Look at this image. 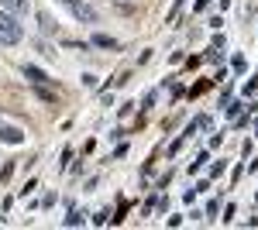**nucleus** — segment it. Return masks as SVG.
<instances>
[{"instance_id": "f257e3e1", "label": "nucleus", "mask_w": 258, "mask_h": 230, "mask_svg": "<svg viewBox=\"0 0 258 230\" xmlns=\"http://www.w3.org/2000/svg\"><path fill=\"white\" fill-rule=\"evenodd\" d=\"M21 38H24V28L18 24V18L0 11V45H18Z\"/></svg>"}, {"instance_id": "f03ea898", "label": "nucleus", "mask_w": 258, "mask_h": 230, "mask_svg": "<svg viewBox=\"0 0 258 230\" xmlns=\"http://www.w3.org/2000/svg\"><path fill=\"white\" fill-rule=\"evenodd\" d=\"M73 14H76V21H83V24H97V11L93 7H86V4H73Z\"/></svg>"}, {"instance_id": "7ed1b4c3", "label": "nucleus", "mask_w": 258, "mask_h": 230, "mask_svg": "<svg viewBox=\"0 0 258 230\" xmlns=\"http://www.w3.org/2000/svg\"><path fill=\"white\" fill-rule=\"evenodd\" d=\"M0 7L7 11V14H14V18H21V14H28V0H0Z\"/></svg>"}, {"instance_id": "20e7f679", "label": "nucleus", "mask_w": 258, "mask_h": 230, "mask_svg": "<svg viewBox=\"0 0 258 230\" xmlns=\"http://www.w3.org/2000/svg\"><path fill=\"white\" fill-rule=\"evenodd\" d=\"M24 79H28L31 86H45V83H48V76L41 72L38 65H24Z\"/></svg>"}, {"instance_id": "39448f33", "label": "nucleus", "mask_w": 258, "mask_h": 230, "mask_svg": "<svg viewBox=\"0 0 258 230\" xmlns=\"http://www.w3.org/2000/svg\"><path fill=\"white\" fill-rule=\"evenodd\" d=\"M0 137H4L7 144H21V141H24V131H21V127H4Z\"/></svg>"}, {"instance_id": "423d86ee", "label": "nucleus", "mask_w": 258, "mask_h": 230, "mask_svg": "<svg viewBox=\"0 0 258 230\" xmlns=\"http://www.w3.org/2000/svg\"><path fill=\"white\" fill-rule=\"evenodd\" d=\"M93 45H97V48H117V38H110V35H93Z\"/></svg>"}, {"instance_id": "0eeeda50", "label": "nucleus", "mask_w": 258, "mask_h": 230, "mask_svg": "<svg viewBox=\"0 0 258 230\" xmlns=\"http://www.w3.org/2000/svg\"><path fill=\"white\" fill-rule=\"evenodd\" d=\"M193 131H210V117H207V114H200L197 120L189 124V134H193Z\"/></svg>"}, {"instance_id": "6e6552de", "label": "nucleus", "mask_w": 258, "mask_h": 230, "mask_svg": "<svg viewBox=\"0 0 258 230\" xmlns=\"http://www.w3.org/2000/svg\"><path fill=\"white\" fill-rule=\"evenodd\" d=\"M38 24H41V31H45V35H52V31H55V21L48 18L45 11H38Z\"/></svg>"}, {"instance_id": "1a4fd4ad", "label": "nucleus", "mask_w": 258, "mask_h": 230, "mask_svg": "<svg viewBox=\"0 0 258 230\" xmlns=\"http://www.w3.org/2000/svg\"><path fill=\"white\" fill-rule=\"evenodd\" d=\"M80 223H83V213L73 206V210H69V216H66V227H80Z\"/></svg>"}, {"instance_id": "9d476101", "label": "nucleus", "mask_w": 258, "mask_h": 230, "mask_svg": "<svg viewBox=\"0 0 258 230\" xmlns=\"http://www.w3.org/2000/svg\"><path fill=\"white\" fill-rule=\"evenodd\" d=\"M203 165H207V151H200V155H197V162H193V165H189V172H200V169H203Z\"/></svg>"}, {"instance_id": "9b49d317", "label": "nucleus", "mask_w": 258, "mask_h": 230, "mask_svg": "<svg viewBox=\"0 0 258 230\" xmlns=\"http://www.w3.org/2000/svg\"><path fill=\"white\" fill-rule=\"evenodd\" d=\"M38 96L45 100V103H55V93H52V90H45V86H38Z\"/></svg>"}, {"instance_id": "f8f14e48", "label": "nucleus", "mask_w": 258, "mask_h": 230, "mask_svg": "<svg viewBox=\"0 0 258 230\" xmlns=\"http://www.w3.org/2000/svg\"><path fill=\"white\" fill-rule=\"evenodd\" d=\"M241 107H244V103H227V117H238Z\"/></svg>"}, {"instance_id": "ddd939ff", "label": "nucleus", "mask_w": 258, "mask_h": 230, "mask_svg": "<svg viewBox=\"0 0 258 230\" xmlns=\"http://www.w3.org/2000/svg\"><path fill=\"white\" fill-rule=\"evenodd\" d=\"M258 90V76L255 79H248V83H244V93H255Z\"/></svg>"}, {"instance_id": "4468645a", "label": "nucleus", "mask_w": 258, "mask_h": 230, "mask_svg": "<svg viewBox=\"0 0 258 230\" xmlns=\"http://www.w3.org/2000/svg\"><path fill=\"white\" fill-rule=\"evenodd\" d=\"M62 4H69V7H73V4H80V0H62Z\"/></svg>"}, {"instance_id": "2eb2a0df", "label": "nucleus", "mask_w": 258, "mask_h": 230, "mask_svg": "<svg viewBox=\"0 0 258 230\" xmlns=\"http://www.w3.org/2000/svg\"><path fill=\"white\" fill-rule=\"evenodd\" d=\"M255 134H258V120H255Z\"/></svg>"}]
</instances>
